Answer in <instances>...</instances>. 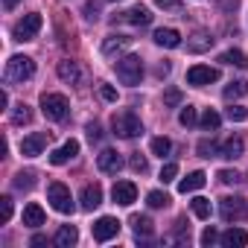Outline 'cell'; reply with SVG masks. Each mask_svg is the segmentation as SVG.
<instances>
[{"mask_svg": "<svg viewBox=\"0 0 248 248\" xmlns=\"http://www.w3.org/2000/svg\"><path fill=\"white\" fill-rule=\"evenodd\" d=\"M85 12H88V21H96V18H99V6H96V3H88Z\"/></svg>", "mask_w": 248, "mask_h": 248, "instance_id": "obj_46", "label": "cell"}, {"mask_svg": "<svg viewBox=\"0 0 248 248\" xmlns=\"http://www.w3.org/2000/svg\"><path fill=\"white\" fill-rule=\"evenodd\" d=\"M242 149H245L242 138H239V135H233V138H228L225 143H219V158L233 161V158H239V155H242Z\"/></svg>", "mask_w": 248, "mask_h": 248, "instance_id": "obj_17", "label": "cell"}, {"mask_svg": "<svg viewBox=\"0 0 248 248\" xmlns=\"http://www.w3.org/2000/svg\"><path fill=\"white\" fill-rule=\"evenodd\" d=\"M111 199H114L117 204H123V207H129V204L138 202V187H135L132 181H117L114 190H111Z\"/></svg>", "mask_w": 248, "mask_h": 248, "instance_id": "obj_11", "label": "cell"}, {"mask_svg": "<svg viewBox=\"0 0 248 248\" xmlns=\"http://www.w3.org/2000/svg\"><path fill=\"white\" fill-rule=\"evenodd\" d=\"M32 245H47V236H41V233H35V236H32Z\"/></svg>", "mask_w": 248, "mask_h": 248, "instance_id": "obj_49", "label": "cell"}, {"mask_svg": "<svg viewBox=\"0 0 248 248\" xmlns=\"http://www.w3.org/2000/svg\"><path fill=\"white\" fill-rule=\"evenodd\" d=\"M47 202H50L53 210H59V213H73V210H76L73 196H70V190H67L62 181H53V184L47 187Z\"/></svg>", "mask_w": 248, "mask_h": 248, "instance_id": "obj_6", "label": "cell"}, {"mask_svg": "<svg viewBox=\"0 0 248 248\" xmlns=\"http://www.w3.org/2000/svg\"><path fill=\"white\" fill-rule=\"evenodd\" d=\"M219 62H222V64H233V67H248V56H245L242 50H225V53L219 56Z\"/></svg>", "mask_w": 248, "mask_h": 248, "instance_id": "obj_27", "label": "cell"}, {"mask_svg": "<svg viewBox=\"0 0 248 248\" xmlns=\"http://www.w3.org/2000/svg\"><path fill=\"white\" fill-rule=\"evenodd\" d=\"M24 225H27V228H41V225H44V210H41L35 202L24 207Z\"/></svg>", "mask_w": 248, "mask_h": 248, "instance_id": "obj_25", "label": "cell"}, {"mask_svg": "<svg viewBox=\"0 0 248 248\" xmlns=\"http://www.w3.org/2000/svg\"><path fill=\"white\" fill-rule=\"evenodd\" d=\"M155 3H158L161 9H167V12H178V9H181V0H155Z\"/></svg>", "mask_w": 248, "mask_h": 248, "instance_id": "obj_43", "label": "cell"}, {"mask_svg": "<svg viewBox=\"0 0 248 248\" xmlns=\"http://www.w3.org/2000/svg\"><path fill=\"white\" fill-rule=\"evenodd\" d=\"M91 233H93L96 242H108V239H114V236L120 233V222H117L114 216H99V219L91 225Z\"/></svg>", "mask_w": 248, "mask_h": 248, "instance_id": "obj_9", "label": "cell"}, {"mask_svg": "<svg viewBox=\"0 0 248 248\" xmlns=\"http://www.w3.org/2000/svg\"><path fill=\"white\" fill-rule=\"evenodd\" d=\"M99 93H102V99H108V102H114V99H117V91H114L111 85H102V91H99Z\"/></svg>", "mask_w": 248, "mask_h": 248, "instance_id": "obj_45", "label": "cell"}, {"mask_svg": "<svg viewBox=\"0 0 248 248\" xmlns=\"http://www.w3.org/2000/svg\"><path fill=\"white\" fill-rule=\"evenodd\" d=\"M204 184H207V175H204L202 170H196V172H190L187 178H181V181H178V193H184V196H187V193L202 190Z\"/></svg>", "mask_w": 248, "mask_h": 248, "instance_id": "obj_16", "label": "cell"}, {"mask_svg": "<svg viewBox=\"0 0 248 248\" xmlns=\"http://www.w3.org/2000/svg\"><path fill=\"white\" fill-rule=\"evenodd\" d=\"M152 152H155L158 158H167V155L172 152V143H170V138H152Z\"/></svg>", "mask_w": 248, "mask_h": 248, "instance_id": "obj_33", "label": "cell"}, {"mask_svg": "<svg viewBox=\"0 0 248 248\" xmlns=\"http://www.w3.org/2000/svg\"><path fill=\"white\" fill-rule=\"evenodd\" d=\"M76 155H79V140H67L64 146H59V149L50 155V164H53V167H62V164L73 161Z\"/></svg>", "mask_w": 248, "mask_h": 248, "instance_id": "obj_14", "label": "cell"}, {"mask_svg": "<svg viewBox=\"0 0 248 248\" xmlns=\"http://www.w3.org/2000/svg\"><path fill=\"white\" fill-rule=\"evenodd\" d=\"M219 242H222L225 248H245V245H248V233H245L242 228H231V231H225V233L219 236Z\"/></svg>", "mask_w": 248, "mask_h": 248, "instance_id": "obj_19", "label": "cell"}, {"mask_svg": "<svg viewBox=\"0 0 248 248\" xmlns=\"http://www.w3.org/2000/svg\"><path fill=\"white\" fill-rule=\"evenodd\" d=\"M225 114H228V120H233V123H242V120H248V108H242V105H231Z\"/></svg>", "mask_w": 248, "mask_h": 248, "instance_id": "obj_36", "label": "cell"}, {"mask_svg": "<svg viewBox=\"0 0 248 248\" xmlns=\"http://www.w3.org/2000/svg\"><path fill=\"white\" fill-rule=\"evenodd\" d=\"M129 164H132V170H135V172H146V170H149V164H146V158H143L140 152H135Z\"/></svg>", "mask_w": 248, "mask_h": 248, "instance_id": "obj_41", "label": "cell"}, {"mask_svg": "<svg viewBox=\"0 0 248 248\" xmlns=\"http://www.w3.org/2000/svg\"><path fill=\"white\" fill-rule=\"evenodd\" d=\"M190 207H193V213H196L199 219H210V213H213L210 202H207V199H202V196H196V199L190 202Z\"/></svg>", "mask_w": 248, "mask_h": 248, "instance_id": "obj_31", "label": "cell"}, {"mask_svg": "<svg viewBox=\"0 0 248 248\" xmlns=\"http://www.w3.org/2000/svg\"><path fill=\"white\" fill-rule=\"evenodd\" d=\"M18 3H21V0H3V6H6V9H15Z\"/></svg>", "mask_w": 248, "mask_h": 248, "instance_id": "obj_51", "label": "cell"}, {"mask_svg": "<svg viewBox=\"0 0 248 248\" xmlns=\"http://www.w3.org/2000/svg\"><path fill=\"white\" fill-rule=\"evenodd\" d=\"M79 202H82V210H96V207L102 204V187H99V184H88V187L82 190Z\"/></svg>", "mask_w": 248, "mask_h": 248, "instance_id": "obj_15", "label": "cell"}, {"mask_svg": "<svg viewBox=\"0 0 248 248\" xmlns=\"http://www.w3.org/2000/svg\"><path fill=\"white\" fill-rule=\"evenodd\" d=\"M152 38H155L158 47H167V50H172V47L181 44V35H178V30H172V27H167V30H155Z\"/></svg>", "mask_w": 248, "mask_h": 248, "instance_id": "obj_20", "label": "cell"}, {"mask_svg": "<svg viewBox=\"0 0 248 248\" xmlns=\"http://www.w3.org/2000/svg\"><path fill=\"white\" fill-rule=\"evenodd\" d=\"M32 76H35V62H32L30 56H12V59L6 62V70H3V79H6V82L24 85V82H30Z\"/></svg>", "mask_w": 248, "mask_h": 248, "instance_id": "obj_2", "label": "cell"}, {"mask_svg": "<svg viewBox=\"0 0 248 248\" xmlns=\"http://www.w3.org/2000/svg\"><path fill=\"white\" fill-rule=\"evenodd\" d=\"M129 225H132V231H135L138 239H149V236L155 233V222H152L149 216H132Z\"/></svg>", "mask_w": 248, "mask_h": 248, "instance_id": "obj_18", "label": "cell"}, {"mask_svg": "<svg viewBox=\"0 0 248 248\" xmlns=\"http://www.w3.org/2000/svg\"><path fill=\"white\" fill-rule=\"evenodd\" d=\"M178 123H181V126H196V123H199V111H196V105H184L181 111H178Z\"/></svg>", "mask_w": 248, "mask_h": 248, "instance_id": "obj_32", "label": "cell"}, {"mask_svg": "<svg viewBox=\"0 0 248 248\" xmlns=\"http://www.w3.org/2000/svg\"><path fill=\"white\" fill-rule=\"evenodd\" d=\"M248 93V79H236V82H231V85H225V91H222V96L231 102V99H239V96H245Z\"/></svg>", "mask_w": 248, "mask_h": 248, "instance_id": "obj_26", "label": "cell"}, {"mask_svg": "<svg viewBox=\"0 0 248 248\" xmlns=\"http://www.w3.org/2000/svg\"><path fill=\"white\" fill-rule=\"evenodd\" d=\"M6 105H9V93L3 91V93H0V108H6Z\"/></svg>", "mask_w": 248, "mask_h": 248, "instance_id": "obj_50", "label": "cell"}, {"mask_svg": "<svg viewBox=\"0 0 248 248\" xmlns=\"http://www.w3.org/2000/svg\"><path fill=\"white\" fill-rule=\"evenodd\" d=\"M219 216L222 222H242L248 219V202L242 196H225L219 202Z\"/></svg>", "mask_w": 248, "mask_h": 248, "instance_id": "obj_5", "label": "cell"}, {"mask_svg": "<svg viewBox=\"0 0 248 248\" xmlns=\"http://www.w3.org/2000/svg\"><path fill=\"white\" fill-rule=\"evenodd\" d=\"M0 207H3V222H9L12 219V199L3 196V199H0Z\"/></svg>", "mask_w": 248, "mask_h": 248, "instance_id": "obj_44", "label": "cell"}, {"mask_svg": "<svg viewBox=\"0 0 248 248\" xmlns=\"http://www.w3.org/2000/svg\"><path fill=\"white\" fill-rule=\"evenodd\" d=\"M222 184H239V172L236 170H219V175H216Z\"/></svg>", "mask_w": 248, "mask_h": 248, "instance_id": "obj_40", "label": "cell"}, {"mask_svg": "<svg viewBox=\"0 0 248 248\" xmlns=\"http://www.w3.org/2000/svg\"><path fill=\"white\" fill-rule=\"evenodd\" d=\"M146 204H149V207H167V204H170V196H167L164 190H152V193L146 196Z\"/></svg>", "mask_w": 248, "mask_h": 248, "instance_id": "obj_35", "label": "cell"}, {"mask_svg": "<svg viewBox=\"0 0 248 248\" xmlns=\"http://www.w3.org/2000/svg\"><path fill=\"white\" fill-rule=\"evenodd\" d=\"M96 167H99V172L117 175V172L123 170V158H120V152H117V149H102V152L96 155Z\"/></svg>", "mask_w": 248, "mask_h": 248, "instance_id": "obj_10", "label": "cell"}, {"mask_svg": "<svg viewBox=\"0 0 248 248\" xmlns=\"http://www.w3.org/2000/svg\"><path fill=\"white\" fill-rule=\"evenodd\" d=\"M175 242H190V228H187L184 219L175 222Z\"/></svg>", "mask_w": 248, "mask_h": 248, "instance_id": "obj_38", "label": "cell"}, {"mask_svg": "<svg viewBox=\"0 0 248 248\" xmlns=\"http://www.w3.org/2000/svg\"><path fill=\"white\" fill-rule=\"evenodd\" d=\"M199 123H202V129H204V132H216V129H219V123H222V117H219L213 108H207V111L202 114Z\"/></svg>", "mask_w": 248, "mask_h": 248, "instance_id": "obj_29", "label": "cell"}, {"mask_svg": "<svg viewBox=\"0 0 248 248\" xmlns=\"http://www.w3.org/2000/svg\"><path fill=\"white\" fill-rule=\"evenodd\" d=\"M117 79L123 85H140L143 79V59L140 56H126V59H120L117 62Z\"/></svg>", "mask_w": 248, "mask_h": 248, "instance_id": "obj_3", "label": "cell"}, {"mask_svg": "<svg viewBox=\"0 0 248 248\" xmlns=\"http://www.w3.org/2000/svg\"><path fill=\"white\" fill-rule=\"evenodd\" d=\"M41 114H44L47 120H53V123L67 120V114H70L67 96H64V93H44V96H41Z\"/></svg>", "mask_w": 248, "mask_h": 248, "instance_id": "obj_4", "label": "cell"}, {"mask_svg": "<svg viewBox=\"0 0 248 248\" xmlns=\"http://www.w3.org/2000/svg\"><path fill=\"white\" fill-rule=\"evenodd\" d=\"M76 239H79V231L73 228V225H62L59 231H56V245L59 248H70V245H76Z\"/></svg>", "mask_w": 248, "mask_h": 248, "instance_id": "obj_22", "label": "cell"}, {"mask_svg": "<svg viewBox=\"0 0 248 248\" xmlns=\"http://www.w3.org/2000/svg\"><path fill=\"white\" fill-rule=\"evenodd\" d=\"M30 120H32V111H30V105H27V102H18V105L12 108V123H15V126H27Z\"/></svg>", "mask_w": 248, "mask_h": 248, "instance_id": "obj_28", "label": "cell"}, {"mask_svg": "<svg viewBox=\"0 0 248 248\" xmlns=\"http://www.w3.org/2000/svg\"><path fill=\"white\" fill-rule=\"evenodd\" d=\"M111 129H114L117 138L132 140V138L143 135V123H140V117H138L135 111H120V114L111 117Z\"/></svg>", "mask_w": 248, "mask_h": 248, "instance_id": "obj_1", "label": "cell"}, {"mask_svg": "<svg viewBox=\"0 0 248 248\" xmlns=\"http://www.w3.org/2000/svg\"><path fill=\"white\" fill-rule=\"evenodd\" d=\"M213 242H219V233H216V228H204V233H202V245H213Z\"/></svg>", "mask_w": 248, "mask_h": 248, "instance_id": "obj_42", "label": "cell"}, {"mask_svg": "<svg viewBox=\"0 0 248 248\" xmlns=\"http://www.w3.org/2000/svg\"><path fill=\"white\" fill-rule=\"evenodd\" d=\"M59 79L67 82V85H76V82L82 79L79 64H76V62H59Z\"/></svg>", "mask_w": 248, "mask_h": 248, "instance_id": "obj_24", "label": "cell"}, {"mask_svg": "<svg viewBox=\"0 0 248 248\" xmlns=\"http://www.w3.org/2000/svg\"><path fill=\"white\" fill-rule=\"evenodd\" d=\"M120 21H126V24H132V27H149V24H152V12H149L146 6H132L129 12L120 15Z\"/></svg>", "mask_w": 248, "mask_h": 248, "instance_id": "obj_13", "label": "cell"}, {"mask_svg": "<svg viewBox=\"0 0 248 248\" xmlns=\"http://www.w3.org/2000/svg\"><path fill=\"white\" fill-rule=\"evenodd\" d=\"M44 146H47V135H30V138H24L21 140V155L24 158H38L41 152H44Z\"/></svg>", "mask_w": 248, "mask_h": 248, "instance_id": "obj_12", "label": "cell"}, {"mask_svg": "<svg viewBox=\"0 0 248 248\" xmlns=\"http://www.w3.org/2000/svg\"><path fill=\"white\" fill-rule=\"evenodd\" d=\"M164 105H167V108H175V105H181V91H178V88H170V91L164 93Z\"/></svg>", "mask_w": 248, "mask_h": 248, "instance_id": "obj_37", "label": "cell"}, {"mask_svg": "<svg viewBox=\"0 0 248 248\" xmlns=\"http://www.w3.org/2000/svg\"><path fill=\"white\" fill-rule=\"evenodd\" d=\"M129 44H132L129 35H108L105 44H102V53H105V56H114V53H123Z\"/></svg>", "mask_w": 248, "mask_h": 248, "instance_id": "obj_23", "label": "cell"}, {"mask_svg": "<svg viewBox=\"0 0 248 248\" xmlns=\"http://www.w3.org/2000/svg\"><path fill=\"white\" fill-rule=\"evenodd\" d=\"M88 138H91V140H99V138H102V132H99L96 123H91V126H88Z\"/></svg>", "mask_w": 248, "mask_h": 248, "instance_id": "obj_47", "label": "cell"}, {"mask_svg": "<svg viewBox=\"0 0 248 248\" xmlns=\"http://www.w3.org/2000/svg\"><path fill=\"white\" fill-rule=\"evenodd\" d=\"M196 152H199L202 158H216V155H219V146H216L213 140H207V138H204V140H199Z\"/></svg>", "mask_w": 248, "mask_h": 248, "instance_id": "obj_34", "label": "cell"}, {"mask_svg": "<svg viewBox=\"0 0 248 248\" xmlns=\"http://www.w3.org/2000/svg\"><path fill=\"white\" fill-rule=\"evenodd\" d=\"M38 30H41V15H38V12H30V15H24V18L15 24L12 35H15V41H32V38L38 35Z\"/></svg>", "mask_w": 248, "mask_h": 248, "instance_id": "obj_7", "label": "cell"}, {"mask_svg": "<svg viewBox=\"0 0 248 248\" xmlns=\"http://www.w3.org/2000/svg\"><path fill=\"white\" fill-rule=\"evenodd\" d=\"M187 82H190L193 88H204V85H210V82H219V70L210 67V64H193V67L187 70Z\"/></svg>", "mask_w": 248, "mask_h": 248, "instance_id": "obj_8", "label": "cell"}, {"mask_svg": "<svg viewBox=\"0 0 248 248\" xmlns=\"http://www.w3.org/2000/svg\"><path fill=\"white\" fill-rule=\"evenodd\" d=\"M35 187V172L32 170H21L15 175V190H32Z\"/></svg>", "mask_w": 248, "mask_h": 248, "instance_id": "obj_30", "label": "cell"}, {"mask_svg": "<svg viewBox=\"0 0 248 248\" xmlns=\"http://www.w3.org/2000/svg\"><path fill=\"white\" fill-rule=\"evenodd\" d=\"M239 0H222V9H236Z\"/></svg>", "mask_w": 248, "mask_h": 248, "instance_id": "obj_48", "label": "cell"}, {"mask_svg": "<svg viewBox=\"0 0 248 248\" xmlns=\"http://www.w3.org/2000/svg\"><path fill=\"white\" fill-rule=\"evenodd\" d=\"M175 175H178V164H164V170H161V181L170 184V181H175Z\"/></svg>", "mask_w": 248, "mask_h": 248, "instance_id": "obj_39", "label": "cell"}, {"mask_svg": "<svg viewBox=\"0 0 248 248\" xmlns=\"http://www.w3.org/2000/svg\"><path fill=\"white\" fill-rule=\"evenodd\" d=\"M210 47H213V35L204 32V30H199V32L187 41V50H190V53H204V50H210Z\"/></svg>", "mask_w": 248, "mask_h": 248, "instance_id": "obj_21", "label": "cell"}]
</instances>
